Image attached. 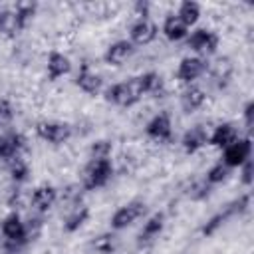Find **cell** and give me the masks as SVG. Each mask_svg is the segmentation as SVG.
Returning a JSON list of instances; mask_svg holds the SVG:
<instances>
[{
    "instance_id": "836d02e7",
    "label": "cell",
    "mask_w": 254,
    "mask_h": 254,
    "mask_svg": "<svg viewBox=\"0 0 254 254\" xmlns=\"http://www.w3.org/2000/svg\"><path fill=\"white\" fill-rule=\"evenodd\" d=\"M242 117H244V127L250 131L252 129V123H254V101H248L242 109Z\"/></svg>"
},
{
    "instance_id": "f546056e",
    "label": "cell",
    "mask_w": 254,
    "mask_h": 254,
    "mask_svg": "<svg viewBox=\"0 0 254 254\" xmlns=\"http://www.w3.org/2000/svg\"><path fill=\"white\" fill-rule=\"evenodd\" d=\"M14 115L16 111H14L12 101L8 97H2L0 99V127H8L14 121Z\"/></svg>"
},
{
    "instance_id": "277c9868",
    "label": "cell",
    "mask_w": 254,
    "mask_h": 254,
    "mask_svg": "<svg viewBox=\"0 0 254 254\" xmlns=\"http://www.w3.org/2000/svg\"><path fill=\"white\" fill-rule=\"evenodd\" d=\"M218 42H220L218 34L212 30H206V28H196L187 36V48L200 56L214 54L218 48Z\"/></svg>"
},
{
    "instance_id": "9a60e30c",
    "label": "cell",
    "mask_w": 254,
    "mask_h": 254,
    "mask_svg": "<svg viewBox=\"0 0 254 254\" xmlns=\"http://www.w3.org/2000/svg\"><path fill=\"white\" fill-rule=\"evenodd\" d=\"M75 85H77L83 93H87V95H97V93L101 91V87H103V79H101V75L95 73L87 64H83L81 69H79V73L75 75Z\"/></svg>"
},
{
    "instance_id": "6da1fadb",
    "label": "cell",
    "mask_w": 254,
    "mask_h": 254,
    "mask_svg": "<svg viewBox=\"0 0 254 254\" xmlns=\"http://www.w3.org/2000/svg\"><path fill=\"white\" fill-rule=\"evenodd\" d=\"M113 177L111 159H89L81 171V187L85 190H95L105 187Z\"/></svg>"
},
{
    "instance_id": "e0dca14e",
    "label": "cell",
    "mask_w": 254,
    "mask_h": 254,
    "mask_svg": "<svg viewBox=\"0 0 254 254\" xmlns=\"http://www.w3.org/2000/svg\"><path fill=\"white\" fill-rule=\"evenodd\" d=\"M206 143H208V131H206L204 125H194V127L187 129L185 135H183V139H181V145H183V149H185L187 155L196 153Z\"/></svg>"
},
{
    "instance_id": "ac0fdd59",
    "label": "cell",
    "mask_w": 254,
    "mask_h": 254,
    "mask_svg": "<svg viewBox=\"0 0 254 254\" xmlns=\"http://www.w3.org/2000/svg\"><path fill=\"white\" fill-rule=\"evenodd\" d=\"M24 135L22 133H6V135H0V161H6L10 163L12 159L18 157V153L24 149Z\"/></svg>"
},
{
    "instance_id": "7402d4cb",
    "label": "cell",
    "mask_w": 254,
    "mask_h": 254,
    "mask_svg": "<svg viewBox=\"0 0 254 254\" xmlns=\"http://www.w3.org/2000/svg\"><path fill=\"white\" fill-rule=\"evenodd\" d=\"M143 95H161L163 93V77L157 71H145L137 75Z\"/></svg>"
},
{
    "instance_id": "5bb4252c",
    "label": "cell",
    "mask_w": 254,
    "mask_h": 254,
    "mask_svg": "<svg viewBox=\"0 0 254 254\" xmlns=\"http://www.w3.org/2000/svg\"><path fill=\"white\" fill-rule=\"evenodd\" d=\"M238 137H240L238 127H236L234 123L224 121V123H218V125L214 127V131L208 135V145H212V147H216V149H226V147L232 145Z\"/></svg>"
},
{
    "instance_id": "d6986e66",
    "label": "cell",
    "mask_w": 254,
    "mask_h": 254,
    "mask_svg": "<svg viewBox=\"0 0 254 254\" xmlns=\"http://www.w3.org/2000/svg\"><path fill=\"white\" fill-rule=\"evenodd\" d=\"M71 69V64H69V58L64 56L62 52H50L48 54V62H46V73H48V79L56 81L64 75H67Z\"/></svg>"
},
{
    "instance_id": "44dd1931",
    "label": "cell",
    "mask_w": 254,
    "mask_h": 254,
    "mask_svg": "<svg viewBox=\"0 0 254 254\" xmlns=\"http://www.w3.org/2000/svg\"><path fill=\"white\" fill-rule=\"evenodd\" d=\"M206 101V91L198 85H189L183 93H181V107L185 113H192L196 109H200Z\"/></svg>"
},
{
    "instance_id": "4316f807",
    "label": "cell",
    "mask_w": 254,
    "mask_h": 254,
    "mask_svg": "<svg viewBox=\"0 0 254 254\" xmlns=\"http://www.w3.org/2000/svg\"><path fill=\"white\" fill-rule=\"evenodd\" d=\"M14 14H16V18H18L22 30H24L30 24V20L34 18V14H36V4H32V2H20V4H16Z\"/></svg>"
},
{
    "instance_id": "3957f363",
    "label": "cell",
    "mask_w": 254,
    "mask_h": 254,
    "mask_svg": "<svg viewBox=\"0 0 254 254\" xmlns=\"http://www.w3.org/2000/svg\"><path fill=\"white\" fill-rule=\"evenodd\" d=\"M248 204H250V194L246 192V194L238 196L236 200H232L228 206H224V210H220V212H216L214 216H210V218L206 220V224L200 228V232H202L204 236H212L228 218H232V216L244 212V210L248 208Z\"/></svg>"
},
{
    "instance_id": "e575fe53",
    "label": "cell",
    "mask_w": 254,
    "mask_h": 254,
    "mask_svg": "<svg viewBox=\"0 0 254 254\" xmlns=\"http://www.w3.org/2000/svg\"><path fill=\"white\" fill-rule=\"evenodd\" d=\"M22 248L20 244H12V242H6L4 244V254H22Z\"/></svg>"
},
{
    "instance_id": "83f0119b",
    "label": "cell",
    "mask_w": 254,
    "mask_h": 254,
    "mask_svg": "<svg viewBox=\"0 0 254 254\" xmlns=\"http://www.w3.org/2000/svg\"><path fill=\"white\" fill-rule=\"evenodd\" d=\"M8 169H10V177H12L14 183H22L28 177V163L24 159H20V157L12 159L8 163Z\"/></svg>"
},
{
    "instance_id": "2e32d148",
    "label": "cell",
    "mask_w": 254,
    "mask_h": 254,
    "mask_svg": "<svg viewBox=\"0 0 254 254\" xmlns=\"http://www.w3.org/2000/svg\"><path fill=\"white\" fill-rule=\"evenodd\" d=\"M163 226H165V214L163 212H155L147 218V222L143 224L139 236H137V244L139 246H147L151 242H155L159 238V234L163 232Z\"/></svg>"
},
{
    "instance_id": "f1b7e54d",
    "label": "cell",
    "mask_w": 254,
    "mask_h": 254,
    "mask_svg": "<svg viewBox=\"0 0 254 254\" xmlns=\"http://www.w3.org/2000/svg\"><path fill=\"white\" fill-rule=\"evenodd\" d=\"M111 155V141H105V139H99V141H93L91 147H89V159H109Z\"/></svg>"
},
{
    "instance_id": "8fae6325",
    "label": "cell",
    "mask_w": 254,
    "mask_h": 254,
    "mask_svg": "<svg viewBox=\"0 0 254 254\" xmlns=\"http://www.w3.org/2000/svg\"><path fill=\"white\" fill-rule=\"evenodd\" d=\"M159 34L157 24L151 18H139L129 28V42L133 46H149Z\"/></svg>"
},
{
    "instance_id": "d6a6232c",
    "label": "cell",
    "mask_w": 254,
    "mask_h": 254,
    "mask_svg": "<svg viewBox=\"0 0 254 254\" xmlns=\"http://www.w3.org/2000/svg\"><path fill=\"white\" fill-rule=\"evenodd\" d=\"M252 171H254L252 159H248V161H244V163L240 165V183H242L244 187H250V185H252V179H254Z\"/></svg>"
},
{
    "instance_id": "4fadbf2b",
    "label": "cell",
    "mask_w": 254,
    "mask_h": 254,
    "mask_svg": "<svg viewBox=\"0 0 254 254\" xmlns=\"http://www.w3.org/2000/svg\"><path fill=\"white\" fill-rule=\"evenodd\" d=\"M133 52H135V46L129 40H117L107 46V50L103 54V62L117 67V65H123L133 56Z\"/></svg>"
},
{
    "instance_id": "cb8c5ba5",
    "label": "cell",
    "mask_w": 254,
    "mask_h": 254,
    "mask_svg": "<svg viewBox=\"0 0 254 254\" xmlns=\"http://www.w3.org/2000/svg\"><path fill=\"white\" fill-rule=\"evenodd\" d=\"M177 16L187 24V28H190V26H194V24L198 22V18H200V6H198L196 2L185 0V2H181L179 10H177Z\"/></svg>"
},
{
    "instance_id": "484cf974",
    "label": "cell",
    "mask_w": 254,
    "mask_h": 254,
    "mask_svg": "<svg viewBox=\"0 0 254 254\" xmlns=\"http://www.w3.org/2000/svg\"><path fill=\"white\" fill-rule=\"evenodd\" d=\"M228 173H230V169L222 163V161H218V163H214L208 171H206V175H204V181L212 187V185H218V183H222V181H226V177H228Z\"/></svg>"
},
{
    "instance_id": "30bf717a",
    "label": "cell",
    "mask_w": 254,
    "mask_h": 254,
    "mask_svg": "<svg viewBox=\"0 0 254 254\" xmlns=\"http://www.w3.org/2000/svg\"><path fill=\"white\" fill-rule=\"evenodd\" d=\"M2 236L6 238V242H12V244H28V234H26V222H22L20 214L18 212H10L4 216L2 220Z\"/></svg>"
},
{
    "instance_id": "ffe728a7",
    "label": "cell",
    "mask_w": 254,
    "mask_h": 254,
    "mask_svg": "<svg viewBox=\"0 0 254 254\" xmlns=\"http://www.w3.org/2000/svg\"><path fill=\"white\" fill-rule=\"evenodd\" d=\"M161 32H163L165 38L171 40V42H181V40H185V38L189 36L187 24H185L177 14H169V16L163 20Z\"/></svg>"
},
{
    "instance_id": "603a6c76",
    "label": "cell",
    "mask_w": 254,
    "mask_h": 254,
    "mask_svg": "<svg viewBox=\"0 0 254 254\" xmlns=\"http://www.w3.org/2000/svg\"><path fill=\"white\" fill-rule=\"evenodd\" d=\"M87 218H89V208L77 204V206H73L71 212L64 218V230H65V232H75V230H79V228L87 222Z\"/></svg>"
},
{
    "instance_id": "7c38bea8",
    "label": "cell",
    "mask_w": 254,
    "mask_h": 254,
    "mask_svg": "<svg viewBox=\"0 0 254 254\" xmlns=\"http://www.w3.org/2000/svg\"><path fill=\"white\" fill-rule=\"evenodd\" d=\"M58 200V189L54 185H38L32 194H30V204L34 206V210H38L40 214L48 212Z\"/></svg>"
},
{
    "instance_id": "5b68a950",
    "label": "cell",
    "mask_w": 254,
    "mask_h": 254,
    "mask_svg": "<svg viewBox=\"0 0 254 254\" xmlns=\"http://www.w3.org/2000/svg\"><path fill=\"white\" fill-rule=\"evenodd\" d=\"M206 69H208V62L204 58H200V56H187V58H183L179 62L175 75H177V79L181 83L192 85L198 77H202L206 73Z\"/></svg>"
},
{
    "instance_id": "9c48e42d",
    "label": "cell",
    "mask_w": 254,
    "mask_h": 254,
    "mask_svg": "<svg viewBox=\"0 0 254 254\" xmlns=\"http://www.w3.org/2000/svg\"><path fill=\"white\" fill-rule=\"evenodd\" d=\"M145 135L153 141H159V143H167L173 139V121H171V115L167 111H161L157 115H153L147 125H145Z\"/></svg>"
},
{
    "instance_id": "7a4b0ae2",
    "label": "cell",
    "mask_w": 254,
    "mask_h": 254,
    "mask_svg": "<svg viewBox=\"0 0 254 254\" xmlns=\"http://www.w3.org/2000/svg\"><path fill=\"white\" fill-rule=\"evenodd\" d=\"M141 97H143V91H141L137 77L113 83L105 89V99L113 105H119V107H133Z\"/></svg>"
},
{
    "instance_id": "ba28073f",
    "label": "cell",
    "mask_w": 254,
    "mask_h": 254,
    "mask_svg": "<svg viewBox=\"0 0 254 254\" xmlns=\"http://www.w3.org/2000/svg\"><path fill=\"white\" fill-rule=\"evenodd\" d=\"M145 202L143 200H131V202H127L125 206H119L115 212H113V216H111V228L113 230H123V228H127V226H131L135 220H139L143 214H145Z\"/></svg>"
},
{
    "instance_id": "d4e9b609",
    "label": "cell",
    "mask_w": 254,
    "mask_h": 254,
    "mask_svg": "<svg viewBox=\"0 0 254 254\" xmlns=\"http://www.w3.org/2000/svg\"><path fill=\"white\" fill-rule=\"evenodd\" d=\"M18 32H22V26H20L14 10L0 12V34H4L8 38H14V36H18Z\"/></svg>"
},
{
    "instance_id": "1f68e13d",
    "label": "cell",
    "mask_w": 254,
    "mask_h": 254,
    "mask_svg": "<svg viewBox=\"0 0 254 254\" xmlns=\"http://www.w3.org/2000/svg\"><path fill=\"white\" fill-rule=\"evenodd\" d=\"M93 248L103 252V254H109L113 250V234H103L99 238L93 240Z\"/></svg>"
},
{
    "instance_id": "52a82bcc",
    "label": "cell",
    "mask_w": 254,
    "mask_h": 254,
    "mask_svg": "<svg viewBox=\"0 0 254 254\" xmlns=\"http://www.w3.org/2000/svg\"><path fill=\"white\" fill-rule=\"evenodd\" d=\"M250 155H252V141H250V137H238L232 145H228L226 149H222L220 161L228 169H236L244 161H248Z\"/></svg>"
},
{
    "instance_id": "4dcf8cb0",
    "label": "cell",
    "mask_w": 254,
    "mask_h": 254,
    "mask_svg": "<svg viewBox=\"0 0 254 254\" xmlns=\"http://www.w3.org/2000/svg\"><path fill=\"white\" fill-rule=\"evenodd\" d=\"M208 192H210V185L202 179V181H196V183L190 187V190H189V198H190V200H202V198L208 196Z\"/></svg>"
},
{
    "instance_id": "8992f818",
    "label": "cell",
    "mask_w": 254,
    "mask_h": 254,
    "mask_svg": "<svg viewBox=\"0 0 254 254\" xmlns=\"http://www.w3.org/2000/svg\"><path fill=\"white\" fill-rule=\"evenodd\" d=\"M71 125L65 121H38L36 135L52 145H64L71 137Z\"/></svg>"
}]
</instances>
